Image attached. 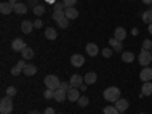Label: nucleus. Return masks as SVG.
<instances>
[{
    "mask_svg": "<svg viewBox=\"0 0 152 114\" xmlns=\"http://www.w3.org/2000/svg\"><path fill=\"white\" fill-rule=\"evenodd\" d=\"M34 28H35V29H41V28H43V20H41V18H37V20L34 21Z\"/></svg>",
    "mask_w": 152,
    "mask_h": 114,
    "instance_id": "4c0bfd02",
    "label": "nucleus"
},
{
    "mask_svg": "<svg viewBox=\"0 0 152 114\" xmlns=\"http://www.w3.org/2000/svg\"><path fill=\"white\" fill-rule=\"evenodd\" d=\"M142 47H143L142 50H151L152 49V41L151 40H145L143 44H142Z\"/></svg>",
    "mask_w": 152,
    "mask_h": 114,
    "instance_id": "72a5a7b5",
    "label": "nucleus"
},
{
    "mask_svg": "<svg viewBox=\"0 0 152 114\" xmlns=\"http://www.w3.org/2000/svg\"><path fill=\"white\" fill-rule=\"evenodd\" d=\"M44 97H46V99H53V97H55V90H50V88H47V90L44 91Z\"/></svg>",
    "mask_w": 152,
    "mask_h": 114,
    "instance_id": "473e14b6",
    "label": "nucleus"
},
{
    "mask_svg": "<svg viewBox=\"0 0 152 114\" xmlns=\"http://www.w3.org/2000/svg\"><path fill=\"white\" fill-rule=\"evenodd\" d=\"M114 38H116L117 41H123L126 38V31L123 28H116L114 29Z\"/></svg>",
    "mask_w": 152,
    "mask_h": 114,
    "instance_id": "dca6fc26",
    "label": "nucleus"
},
{
    "mask_svg": "<svg viewBox=\"0 0 152 114\" xmlns=\"http://www.w3.org/2000/svg\"><path fill=\"white\" fill-rule=\"evenodd\" d=\"M114 107H116L120 113H125L126 110H128V107H129V104H128V100H126V99H119L117 100V102H116V105H114Z\"/></svg>",
    "mask_w": 152,
    "mask_h": 114,
    "instance_id": "f8f14e48",
    "label": "nucleus"
},
{
    "mask_svg": "<svg viewBox=\"0 0 152 114\" xmlns=\"http://www.w3.org/2000/svg\"><path fill=\"white\" fill-rule=\"evenodd\" d=\"M151 53H152V49H151Z\"/></svg>",
    "mask_w": 152,
    "mask_h": 114,
    "instance_id": "603ef678",
    "label": "nucleus"
},
{
    "mask_svg": "<svg viewBox=\"0 0 152 114\" xmlns=\"http://www.w3.org/2000/svg\"><path fill=\"white\" fill-rule=\"evenodd\" d=\"M9 3H11L12 6H15V5L18 3V0H9Z\"/></svg>",
    "mask_w": 152,
    "mask_h": 114,
    "instance_id": "37998d69",
    "label": "nucleus"
},
{
    "mask_svg": "<svg viewBox=\"0 0 152 114\" xmlns=\"http://www.w3.org/2000/svg\"><path fill=\"white\" fill-rule=\"evenodd\" d=\"M97 81V75L94 73V72H88L85 76H84V82L87 84V85H91V84H94Z\"/></svg>",
    "mask_w": 152,
    "mask_h": 114,
    "instance_id": "ddd939ff",
    "label": "nucleus"
},
{
    "mask_svg": "<svg viewBox=\"0 0 152 114\" xmlns=\"http://www.w3.org/2000/svg\"><path fill=\"white\" fill-rule=\"evenodd\" d=\"M21 72H23V69H21V67H18V66H14V67L11 69V75H12V76H18Z\"/></svg>",
    "mask_w": 152,
    "mask_h": 114,
    "instance_id": "7c9ffc66",
    "label": "nucleus"
},
{
    "mask_svg": "<svg viewBox=\"0 0 152 114\" xmlns=\"http://www.w3.org/2000/svg\"><path fill=\"white\" fill-rule=\"evenodd\" d=\"M59 88H61V90H64V91H69L72 88V85H70V82H61Z\"/></svg>",
    "mask_w": 152,
    "mask_h": 114,
    "instance_id": "e433bc0d",
    "label": "nucleus"
},
{
    "mask_svg": "<svg viewBox=\"0 0 152 114\" xmlns=\"http://www.w3.org/2000/svg\"><path fill=\"white\" fill-rule=\"evenodd\" d=\"M47 2H49V3H53V2H55V0H47Z\"/></svg>",
    "mask_w": 152,
    "mask_h": 114,
    "instance_id": "8fccbe9b",
    "label": "nucleus"
},
{
    "mask_svg": "<svg viewBox=\"0 0 152 114\" xmlns=\"http://www.w3.org/2000/svg\"><path fill=\"white\" fill-rule=\"evenodd\" d=\"M81 97V94H79V90L78 88H70V90L67 91V99L70 100V102H78V99Z\"/></svg>",
    "mask_w": 152,
    "mask_h": 114,
    "instance_id": "0eeeda50",
    "label": "nucleus"
},
{
    "mask_svg": "<svg viewBox=\"0 0 152 114\" xmlns=\"http://www.w3.org/2000/svg\"><path fill=\"white\" fill-rule=\"evenodd\" d=\"M44 37L47 38V40H56V38H58V32L53 29V28H47L46 29V32H44Z\"/></svg>",
    "mask_w": 152,
    "mask_h": 114,
    "instance_id": "6ab92c4d",
    "label": "nucleus"
},
{
    "mask_svg": "<svg viewBox=\"0 0 152 114\" xmlns=\"http://www.w3.org/2000/svg\"><path fill=\"white\" fill-rule=\"evenodd\" d=\"M145 5H152V0H142Z\"/></svg>",
    "mask_w": 152,
    "mask_h": 114,
    "instance_id": "c03bdc74",
    "label": "nucleus"
},
{
    "mask_svg": "<svg viewBox=\"0 0 152 114\" xmlns=\"http://www.w3.org/2000/svg\"><path fill=\"white\" fill-rule=\"evenodd\" d=\"M69 24H70V20L66 17V18H62V20L58 21V28H59V29H67Z\"/></svg>",
    "mask_w": 152,
    "mask_h": 114,
    "instance_id": "cd10ccee",
    "label": "nucleus"
},
{
    "mask_svg": "<svg viewBox=\"0 0 152 114\" xmlns=\"http://www.w3.org/2000/svg\"><path fill=\"white\" fill-rule=\"evenodd\" d=\"M76 2H78V0H62V3H64L66 8H73L76 5Z\"/></svg>",
    "mask_w": 152,
    "mask_h": 114,
    "instance_id": "f704fd0d",
    "label": "nucleus"
},
{
    "mask_svg": "<svg viewBox=\"0 0 152 114\" xmlns=\"http://www.w3.org/2000/svg\"><path fill=\"white\" fill-rule=\"evenodd\" d=\"M88 102H90V100H88V97H87V96H81V97L78 99V105H79V107H82V108H85V107L88 105Z\"/></svg>",
    "mask_w": 152,
    "mask_h": 114,
    "instance_id": "c756f323",
    "label": "nucleus"
},
{
    "mask_svg": "<svg viewBox=\"0 0 152 114\" xmlns=\"http://www.w3.org/2000/svg\"><path fill=\"white\" fill-rule=\"evenodd\" d=\"M70 85L73 88H79L82 85V76L81 75H73L70 78Z\"/></svg>",
    "mask_w": 152,
    "mask_h": 114,
    "instance_id": "4468645a",
    "label": "nucleus"
},
{
    "mask_svg": "<svg viewBox=\"0 0 152 114\" xmlns=\"http://www.w3.org/2000/svg\"><path fill=\"white\" fill-rule=\"evenodd\" d=\"M44 84L47 88H50V90H58L59 85H61V81L58 79V76L55 75H47L44 78Z\"/></svg>",
    "mask_w": 152,
    "mask_h": 114,
    "instance_id": "7ed1b4c3",
    "label": "nucleus"
},
{
    "mask_svg": "<svg viewBox=\"0 0 152 114\" xmlns=\"http://www.w3.org/2000/svg\"><path fill=\"white\" fill-rule=\"evenodd\" d=\"M152 94V82H143L142 85V96H151Z\"/></svg>",
    "mask_w": 152,
    "mask_h": 114,
    "instance_id": "a211bd4d",
    "label": "nucleus"
},
{
    "mask_svg": "<svg viewBox=\"0 0 152 114\" xmlns=\"http://www.w3.org/2000/svg\"><path fill=\"white\" fill-rule=\"evenodd\" d=\"M17 66H18V67H21V69H24V67H26V66H28V64H26V62H24V61H23V59H20V61H18V62H17Z\"/></svg>",
    "mask_w": 152,
    "mask_h": 114,
    "instance_id": "ea45409f",
    "label": "nucleus"
},
{
    "mask_svg": "<svg viewBox=\"0 0 152 114\" xmlns=\"http://www.w3.org/2000/svg\"><path fill=\"white\" fill-rule=\"evenodd\" d=\"M53 99L56 100V102H64V100L67 99V91L58 88V90H55V97Z\"/></svg>",
    "mask_w": 152,
    "mask_h": 114,
    "instance_id": "f3484780",
    "label": "nucleus"
},
{
    "mask_svg": "<svg viewBox=\"0 0 152 114\" xmlns=\"http://www.w3.org/2000/svg\"><path fill=\"white\" fill-rule=\"evenodd\" d=\"M142 20H143V23H148V24L152 23V9H148V11L143 12V14H142Z\"/></svg>",
    "mask_w": 152,
    "mask_h": 114,
    "instance_id": "5701e85b",
    "label": "nucleus"
},
{
    "mask_svg": "<svg viewBox=\"0 0 152 114\" xmlns=\"http://www.w3.org/2000/svg\"><path fill=\"white\" fill-rule=\"evenodd\" d=\"M64 14H66V17L69 20H75V18L79 17V12H78V9H75V6L73 8H66L64 9Z\"/></svg>",
    "mask_w": 152,
    "mask_h": 114,
    "instance_id": "9b49d317",
    "label": "nucleus"
},
{
    "mask_svg": "<svg viewBox=\"0 0 152 114\" xmlns=\"http://www.w3.org/2000/svg\"><path fill=\"white\" fill-rule=\"evenodd\" d=\"M79 88H81V90H82V91H85V90H87V84H82V85H81Z\"/></svg>",
    "mask_w": 152,
    "mask_h": 114,
    "instance_id": "a18cd8bd",
    "label": "nucleus"
},
{
    "mask_svg": "<svg viewBox=\"0 0 152 114\" xmlns=\"http://www.w3.org/2000/svg\"><path fill=\"white\" fill-rule=\"evenodd\" d=\"M52 17H53V20L58 23L59 20H62V18H66V14H64V9H53V14H52Z\"/></svg>",
    "mask_w": 152,
    "mask_h": 114,
    "instance_id": "4be33fe9",
    "label": "nucleus"
},
{
    "mask_svg": "<svg viewBox=\"0 0 152 114\" xmlns=\"http://www.w3.org/2000/svg\"><path fill=\"white\" fill-rule=\"evenodd\" d=\"M14 110V104H12V96H5L0 100V113L2 114H11Z\"/></svg>",
    "mask_w": 152,
    "mask_h": 114,
    "instance_id": "f03ea898",
    "label": "nucleus"
},
{
    "mask_svg": "<svg viewBox=\"0 0 152 114\" xmlns=\"http://www.w3.org/2000/svg\"><path fill=\"white\" fill-rule=\"evenodd\" d=\"M110 46H113V50H114V52H122V50H123L122 41H117L116 38H111V40H110Z\"/></svg>",
    "mask_w": 152,
    "mask_h": 114,
    "instance_id": "aec40b11",
    "label": "nucleus"
},
{
    "mask_svg": "<svg viewBox=\"0 0 152 114\" xmlns=\"http://www.w3.org/2000/svg\"><path fill=\"white\" fill-rule=\"evenodd\" d=\"M29 114H40V111H37V110H34V111H29Z\"/></svg>",
    "mask_w": 152,
    "mask_h": 114,
    "instance_id": "49530a36",
    "label": "nucleus"
},
{
    "mask_svg": "<svg viewBox=\"0 0 152 114\" xmlns=\"http://www.w3.org/2000/svg\"><path fill=\"white\" fill-rule=\"evenodd\" d=\"M113 52H114L113 49H108V47H105V49L102 50V55H104V58H111Z\"/></svg>",
    "mask_w": 152,
    "mask_h": 114,
    "instance_id": "c9c22d12",
    "label": "nucleus"
},
{
    "mask_svg": "<svg viewBox=\"0 0 152 114\" xmlns=\"http://www.w3.org/2000/svg\"><path fill=\"white\" fill-rule=\"evenodd\" d=\"M12 11H14V6H12L9 2H3L2 5H0V12H2L3 15H8V14H11Z\"/></svg>",
    "mask_w": 152,
    "mask_h": 114,
    "instance_id": "2eb2a0df",
    "label": "nucleus"
},
{
    "mask_svg": "<svg viewBox=\"0 0 152 114\" xmlns=\"http://www.w3.org/2000/svg\"><path fill=\"white\" fill-rule=\"evenodd\" d=\"M85 50H87V53L90 55V56H97V53H99V47H97V44H94V43H88L87 46H85Z\"/></svg>",
    "mask_w": 152,
    "mask_h": 114,
    "instance_id": "1a4fd4ad",
    "label": "nucleus"
},
{
    "mask_svg": "<svg viewBox=\"0 0 152 114\" xmlns=\"http://www.w3.org/2000/svg\"><path fill=\"white\" fill-rule=\"evenodd\" d=\"M140 114H146V113H140Z\"/></svg>",
    "mask_w": 152,
    "mask_h": 114,
    "instance_id": "3c124183",
    "label": "nucleus"
},
{
    "mask_svg": "<svg viewBox=\"0 0 152 114\" xmlns=\"http://www.w3.org/2000/svg\"><path fill=\"white\" fill-rule=\"evenodd\" d=\"M66 6H64V3L62 2H58V3H55V6H53V9H64Z\"/></svg>",
    "mask_w": 152,
    "mask_h": 114,
    "instance_id": "58836bf2",
    "label": "nucleus"
},
{
    "mask_svg": "<svg viewBox=\"0 0 152 114\" xmlns=\"http://www.w3.org/2000/svg\"><path fill=\"white\" fill-rule=\"evenodd\" d=\"M138 64L142 67H148L149 64H152V53L151 50H142L138 55Z\"/></svg>",
    "mask_w": 152,
    "mask_h": 114,
    "instance_id": "20e7f679",
    "label": "nucleus"
},
{
    "mask_svg": "<svg viewBox=\"0 0 152 114\" xmlns=\"http://www.w3.org/2000/svg\"><path fill=\"white\" fill-rule=\"evenodd\" d=\"M140 79H142L143 82H149V81H152V69L145 67V69L140 72Z\"/></svg>",
    "mask_w": 152,
    "mask_h": 114,
    "instance_id": "6e6552de",
    "label": "nucleus"
},
{
    "mask_svg": "<svg viewBox=\"0 0 152 114\" xmlns=\"http://www.w3.org/2000/svg\"><path fill=\"white\" fill-rule=\"evenodd\" d=\"M104 97H105V100H108V102H114V104H116L117 100L120 99L119 87H108L107 90L104 91Z\"/></svg>",
    "mask_w": 152,
    "mask_h": 114,
    "instance_id": "f257e3e1",
    "label": "nucleus"
},
{
    "mask_svg": "<svg viewBox=\"0 0 152 114\" xmlns=\"http://www.w3.org/2000/svg\"><path fill=\"white\" fill-rule=\"evenodd\" d=\"M104 114H120V111L116 107H105L104 108Z\"/></svg>",
    "mask_w": 152,
    "mask_h": 114,
    "instance_id": "c85d7f7f",
    "label": "nucleus"
},
{
    "mask_svg": "<svg viewBox=\"0 0 152 114\" xmlns=\"http://www.w3.org/2000/svg\"><path fill=\"white\" fill-rule=\"evenodd\" d=\"M23 73L26 75V76H34V75L37 73V67H35V66H31V64H28L26 67L23 69Z\"/></svg>",
    "mask_w": 152,
    "mask_h": 114,
    "instance_id": "393cba45",
    "label": "nucleus"
},
{
    "mask_svg": "<svg viewBox=\"0 0 152 114\" xmlns=\"http://www.w3.org/2000/svg\"><path fill=\"white\" fill-rule=\"evenodd\" d=\"M44 114H56V113L53 111V108H46V111H44Z\"/></svg>",
    "mask_w": 152,
    "mask_h": 114,
    "instance_id": "a19ab883",
    "label": "nucleus"
},
{
    "mask_svg": "<svg viewBox=\"0 0 152 114\" xmlns=\"http://www.w3.org/2000/svg\"><path fill=\"white\" fill-rule=\"evenodd\" d=\"M29 5H34V6H37V5H38V0H29Z\"/></svg>",
    "mask_w": 152,
    "mask_h": 114,
    "instance_id": "79ce46f5",
    "label": "nucleus"
},
{
    "mask_svg": "<svg viewBox=\"0 0 152 114\" xmlns=\"http://www.w3.org/2000/svg\"><path fill=\"white\" fill-rule=\"evenodd\" d=\"M132 35H138V29H132Z\"/></svg>",
    "mask_w": 152,
    "mask_h": 114,
    "instance_id": "09e8293b",
    "label": "nucleus"
},
{
    "mask_svg": "<svg viewBox=\"0 0 152 114\" xmlns=\"http://www.w3.org/2000/svg\"><path fill=\"white\" fill-rule=\"evenodd\" d=\"M134 58H135V56H134L132 52H123V53H122V61H123V62H132Z\"/></svg>",
    "mask_w": 152,
    "mask_h": 114,
    "instance_id": "a878e982",
    "label": "nucleus"
},
{
    "mask_svg": "<svg viewBox=\"0 0 152 114\" xmlns=\"http://www.w3.org/2000/svg\"><path fill=\"white\" fill-rule=\"evenodd\" d=\"M44 12H46V8H44L43 5H37V6H34V14H35L37 17H41Z\"/></svg>",
    "mask_w": 152,
    "mask_h": 114,
    "instance_id": "bb28decb",
    "label": "nucleus"
},
{
    "mask_svg": "<svg viewBox=\"0 0 152 114\" xmlns=\"http://www.w3.org/2000/svg\"><path fill=\"white\" fill-rule=\"evenodd\" d=\"M32 29H34V21H31V20H24V21L21 23V32H23V34L29 35V34L32 32Z\"/></svg>",
    "mask_w": 152,
    "mask_h": 114,
    "instance_id": "9d476101",
    "label": "nucleus"
},
{
    "mask_svg": "<svg viewBox=\"0 0 152 114\" xmlns=\"http://www.w3.org/2000/svg\"><path fill=\"white\" fill-rule=\"evenodd\" d=\"M14 12H15V14H26V12H28V5H24V3H17L15 6H14Z\"/></svg>",
    "mask_w": 152,
    "mask_h": 114,
    "instance_id": "412c9836",
    "label": "nucleus"
},
{
    "mask_svg": "<svg viewBox=\"0 0 152 114\" xmlns=\"http://www.w3.org/2000/svg\"><path fill=\"white\" fill-rule=\"evenodd\" d=\"M148 31H149V34H152V23H151L149 26H148Z\"/></svg>",
    "mask_w": 152,
    "mask_h": 114,
    "instance_id": "de8ad7c7",
    "label": "nucleus"
},
{
    "mask_svg": "<svg viewBox=\"0 0 152 114\" xmlns=\"http://www.w3.org/2000/svg\"><path fill=\"white\" fill-rule=\"evenodd\" d=\"M11 47H12V50H15V52H21V50H23V49H26L28 46H26V43H24L21 38H15V40L12 41Z\"/></svg>",
    "mask_w": 152,
    "mask_h": 114,
    "instance_id": "423d86ee",
    "label": "nucleus"
},
{
    "mask_svg": "<svg viewBox=\"0 0 152 114\" xmlns=\"http://www.w3.org/2000/svg\"><path fill=\"white\" fill-rule=\"evenodd\" d=\"M15 94H17V88L11 85V87L6 88V96H15Z\"/></svg>",
    "mask_w": 152,
    "mask_h": 114,
    "instance_id": "2f4dec72",
    "label": "nucleus"
},
{
    "mask_svg": "<svg viewBox=\"0 0 152 114\" xmlns=\"http://www.w3.org/2000/svg\"><path fill=\"white\" fill-rule=\"evenodd\" d=\"M21 56H23L24 59H32V58H34V49H31V47L23 49V50H21Z\"/></svg>",
    "mask_w": 152,
    "mask_h": 114,
    "instance_id": "b1692460",
    "label": "nucleus"
},
{
    "mask_svg": "<svg viewBox=\"0 0 152 114\" xmlns=\"http://www.w3.org/2000/svg\"><path fill=\"white\" fill-rule=\"evenodd\" d=\"M70 62H72V66L73 67H82L85 64V58L79 53H75L72 58H70Z\"/></svg>",
    "mask_w": 152,
    "mask_h": 114,
    "instance_id": "39448f33",
    "label": "nucleus"
}]
</instances>
